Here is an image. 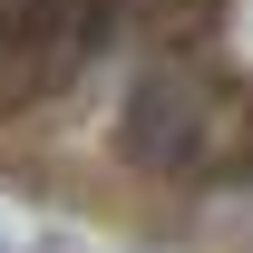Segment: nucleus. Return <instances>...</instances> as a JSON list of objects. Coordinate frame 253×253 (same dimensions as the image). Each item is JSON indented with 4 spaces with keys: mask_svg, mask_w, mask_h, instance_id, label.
I'll return each instance as SVG.
<instances>
[{
    "mask_svg": "<svg viewBox=\"0 0 253 253\" xmlns=\"http://www.w3.org/2000/svg\"><path fill=\"white\" fill-rule=\"evenodd\" d=\"M107 49V0H0V126L78 97Z\"/></svg>",
    "mask_w": 253,
    "mask_h": 253,
    "instance_id": "nucleus-1",
    "label": "nucleus"
}]
</instances>
